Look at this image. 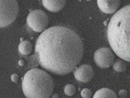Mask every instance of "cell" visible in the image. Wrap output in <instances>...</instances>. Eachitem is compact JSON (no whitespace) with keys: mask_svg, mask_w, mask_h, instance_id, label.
<instances>
[{"mask_svg":"<svg viewBox=\"0 0 130 98\" xmlns=\"http://www.w3.org/2000/svg\"><path fill=\"white\" fill-rule=\"evenodd\" d=\"M35 54L29 59L49 72L58 75L69 74L81 62L84 56L82 39L72 29L54 26L38 36Z\"/></svg>","mask_w":130,"mask_h":98,"instance_id":"1","label":"cell"},{"mask_svg":"<svg viewBox=\"0 0 130 98\" xmlns=\"http://www.w3.org/2000/svg\"><path fill=\"white\" fill-rule=\"evenodd\" d=\"M130 7L127 5L113 16L107 27V36L111 49L118 57L130 61Z\"/></svg>","mask_w":130,"mask_h":98,"instance_id":"2","label":"cell"},{"mask_svg":"<svg viewBox=\"0 0 130 98\" xmlns=\"http://www.w3.org/2000/svg\"><path fill=\"white\" fill-rule=\"evenodd\" d=\"M22 89L28 98H49L53 94L54 83L52 77L47 72L34 68L24 75Z\"/></svg>","mask_w":130,"mask_h":98,"instance_id":"3","label":"cell"},{"mask_svg":"<svg viewBox=\"0 0 130 98\" xmlns=\"http://www.w3.org/2000/svg\"><path fill=\"white\" fill-rule=\"evenodd\" d=\"M19 12L16 0H0V28L10 25L16 20Z\"/></svg>","mask_w":130,"mask_h":98,"instance_id":"4","label":"cell"},{"mask_svg":"<svg viewBox=\"0 0 130 98\" xmlns=\"http://www.w3.org/2000/svg\"><path fill=\"white\" fill-rule=\"evenodd\" d=\"M49 23L47 14L42 10H35L27 16V23L33 31L40 33L43 31Z\"/></svg>","mask_w":130,"mask_h":98,"instance_id":"5","label":"cell"},{"mask_svg":"<svg viewBox=\"0 0 130 98\" xmlns=\"http://www.w3.org/2000/svg\"><path fill=\"white\" fill-rule=\"evenodd\" d=\"M115 55L111 49L102 48L94 52V61L96 64L101 68H107L114 62Z\"/></svg>","mask_w":130,"mask_h":98,"instance_id":"6","label":"cell"},{"mask_svg":"<svg viewBox=\"0 0 130 98\" xmlns=\"http://www.w3.org/2000/svg\"><path fill=\"white\" fill-rule=\"evenodd\" d=\"M74 77L79 82H88L93 79L94 72L92 67L89 65L82 64L74 72Z\"/></svg>","mask_w":130,"mask_h":98,"instance_id":"7","label":"cell"},{"mask_svg":"<svg viewBox=\"0 0 130 98\" xmlns=\"http://www.w3.org/2000/svg\"><path fill=\"white\" fill-rule=\"evenodd\" d=\"M97 4L104 13L113 14L119 9L120 0H97Z\"/></svg>","mask_w":130,"mask_h":98,"instance_id":"8","label":"cell"},{"mask_svg":"<svg viewBox=\"0 0 130 98\" xmlns=\"http://www.w3.org/2000/svg\"><path fill=\"white\" fill-rule=\"evenodd\" d=\"M43 7L52 12H58L64 8L66 0H42Z\"/></svg>","mask_w":130,"mask_h":98,"instance_id":"9","label":"cell"},{"mask_svg":"<svg viewBox=\"0 0 130 98\" xmlns=\"http://www.w3.org/2000/svg\"><path fill=\"white\" fill-rule=\"evenodd\" d=\"M94 98H117V95L112 90L107 88H103L99 90L96 92L94 95H93Z\"/></svg>","mask_w":130,"mask_h":98,"instance_id":"10","label":"cell"},{"mask_svg":"<svg viewBox=\"0 0 130 98\" xmlns=\"http://www.w3.org/2000/svg\"><path fill=\"white\" fill-rule=\"evenodd\" d=\"M32 50V46L31 43L28 40L22 41L19 44L18 51L19 53L23 56H26L31 53Z\"/></svg>","mask_w":130,"mask_h":98,"instance_id":"11","label":"cell"},{"mask_svg":"<svg viewBox=\"0 0 130 98\" xmlns=\"http://www.w3.org/2000/svg\"><path fill=\"white\" fill-rule=\"evenodd\" d=\"M113 68L117 72H124L127 69V64L122 60H117L113 64Z\"/></svg>","mask_w":130,"mask_h":98,"instance_id":"12","label":"cell"},{"mask_svg":"<svg viewBox=\"0 0 130 98\" xmlns=\"http://www.w3.org/2000/svg\"><path fill=\"white\" fill-rule=\"evenodd\" d=\"M64 93L68 96H73L76 93V88L71 84L67 85L64 87Z\"/></svg>","mask_w":130,"mask_h":98,"instance_id":"13","label":"cell"},{"mask_svg":"<svg viewBox=\"0 0 130 98\" xmlns=\"http://www.w3.org/2000/svg\"><path fill=\"white\" fill-rule=\"evenodd\" d=\"M92 95V92L91 90L88 88H84L81 91V96L84 98H90Z\"/></svg>","mask_w":130,"mask_h":98,"instance_id":"14","label":"cell"},{"mask_svg":"<svg viewBox=\"0 0 130 98\" xmlns=\"http://www.w3.org/2000/svg\"><path fill=\"white\" fill-rule=\"evenodd\" d=\"M10 79H11V81H12V82H18V79H19L18 75L16 74H12V75H11V77H10Z\"/></svg>","mask_w":130,"mask_h":98,"instance_id":"15","label":"cell"},{"mask_svg":"<svg viewBox=\"0 0 130 98\" xmlns=\"http://www.w3.org/2000/svg\"><path fill=\"white\" fill-rule=\"evenodd\" d=\"M127 95V91L126 90H122L119 92V96L120 97H126Z\"/></svg>","mask_w":130,"mask_h":98,"instance_id":"16","label":"cell"},{"mask_svg":"<svg viewBox=\"0 0 130 98\" xmlns=\"http://www.w3.org/2000/svg\"><path fill=\"white\" fill-rule=\"evenodd\" d=\"M24 61H23V60H21V61H19V64L20 65V66H23V65H24Z\"/></svg>","mask_w":130,"mask_h":98,"instance_id":"17","label":"cell"},{"mask_svg":"<svg viewBox=\"0 0 130 98\" xmlns=\"http://www.w3.org/2000/svg\"><path fill=\"white\" fill-rule=\"evenodd\" d=\"M52 97H58V95H51Z\"/></svg>","mask_w":130,"mask_h":98,"instance_id":"18","label":"cell"},{"mask_svg":"<svg viewBox=\"0 0 130 98\" xmlns=\"http://www.w3.org/2000/svg\"><path fill=\"white\" fill-rule=\"evenodd\" d=\"M87 1H91V0H87Z\"/></svg>","mask_w":130,"mask_h":98,"instance_id":"19","label":"cell"}]
</instances>
